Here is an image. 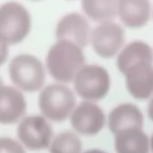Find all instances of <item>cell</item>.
Wrapping results in <instances>:
<instances>
[{"mask_svg": "<svg viewBox=\"0 0 153 153\" xmlns=\"http://www.w3.org/2000/svg\"><path fill=\"white\" fill-rule=\"evenodd\" d=\"M84 54L82 48L65 40H57L47 55V67L51 76L60 82L74 80L84 66Z\"/></svg>", "mask_w": 153, "mask_h": 153, "instance_id": "cell-1", "label": "cell"}, {"mask_svg": "<svg viewBox=\"0 0 153 153\" xmlns=\"http://www.w3.org/2000/svg\"><path fill=\"white\" fill-rule=\"evenodd\" d=\"M75 96L65 85L53 83L45 87L39 96V107L45 118L61 122L75 108Z\"/></svg>", "mask_w": 153, "mask_h": 153, "instance_id": "cell-2", "label": "cell"}, {"mask_svg": "<svg viewBox=\"0 0 153 153\" xmlns=\"http://www.w3.org/2000/svg\"><path fill=\"white\" fill-rule=\"evenodd\" d=\"M31 19L21 4L8 2L0 6V39L7 45L22 41L29 34Z\"/></svg>", "mask_w": 153, "mask_h": 153, "instance_id": "cell-3", "label": "cell"}, {"mask_svg": "<svg viewBox=\"0 0 153 153\" xmlns=\"http://www.w3.org/2000/svg\"><path fill=\"white\" fill-rule=\"evenodd\" d=\"M9 74L13 84L25 91H36L42 88L46 73L41 61L32 55L22 54L12 59Z\"/></svg>", "mask_w": 153, "mask_h": 153, "instance_id": "cell-4", "label": "cell"}, {"mask_svg": "<svg viewBox=\"0 0 153 153\" xmlns=\"http://www.w3.org/2000/svg\"><path fill=\"white\" fill-rule=\"evenodd\" d=\"M74 82L76 93L89 101L101 100L110 88L108 71L97 65H84L76 74Z\"/></svg>", "mask_w": 153, "mask_h": 153, "instance_id": "cell-5", "label": "cell"}, {"mask_svg": "<svg viewBox=\"0 0 153 153\" xmlns=\"http://www.w3.org/2000/svg\"><path fill=\"white\" fill-rule=\"evenodd\" d=\"M17 135L25 147L39 151L50 145L53 130L51 125L44 117L29 116L19 123Z\"/></svg>", "mask_w": 153, "mask_h": 153, "instance_id": "cell-6", "label": "cell"}, {"mask_svg": "<svg viewBox=\"0 0 153 153\" xmlns=\"http://www.w3.org/2000/svg\"><path fill=\"white\" fill-rule=\"evenodd\" d=\"M124 29L113 22H102L91 30V42L94 51L100 56H114L125 42Z\"/></svg>", "mask_w": 153, "mask_h": 153, "instance_id": "cell-7", "label": "cell"}, {"mask_svg": "<svg viewBox=\"0 0 153 153\" xmlns=\"http://www.w3.org/2000/svg\"><path fill=\"white\" fill-rule=\"evenodd\" d=\"M91 30L87 20L80 13H71L63 16L56 29L57 40H65L81 48L91 41Z\"/></svg>", "mask_w": 153, "mask_h": 153, "instance_id": "cell-8", "label": "cell"}, {"mask_svg": "<svg viewBox=\"0 0 153 153\" xmlns=\"http://www.w3.org/2000/svg\"><path fill=\"white\" fill-rule=\"evenodd\" d=\"M71 125L82 134L93 135L103 128L105 114L98 105L91 101H83L74 109Z\"/></svg>", "mask_w": 153, "mask_h": 153, "instance_id": "cell-9", "label": "cell"}, {"mask_svg": "<svg viewBox=\"0 0 153 153\" xmlns=\"http://www.w3.org/2000/svg\"><path fill=\"white\" fill-rule=\"evenodd\" d=\"M125 75L127 89L132 96L139 100H145L152 95V63H138L130 67Z\"/></svg>", "mask_w": 153, "mask_h": 153, "instance_id": "cell-10", "label": "cell"}, {"mask_svg": "<svg viewBox=\"0 0 153 153\" xmlns=\"http://www.w3.org/2000/svg\"><path fill=\"white\" fill-rule=\"evenodd\" d=\"M27 103L22 93L16 88L0 87V123L9 125L17 122L25 113Z\"/></svg>", "mask_w": 153, "mask_h": 153, "instance_id": "cell-11", "label": "cell"}, {"mask_svg": "<svg viewBox=\"0 0 153 153\" xmlns=\"http://www.w3.org/2000/svg\"><path fill=\"white\" fill-rule=\"evenodd\" d=\"M143 125V116L134 104L119 105L110 112L108 117L109 129L115 134L129 129H142Z\"/></svg>", "mask_w": 153, "mask_h": 153, "instance_id": "cell-12", "label": "cell"}, {"mask_svg": "<svg viewBox=\"0 0 153 153\" xmlns=\"http://www.w3.org/2000/svg\"><path fill=\"white\" fill-rule=\"evenodd\" d=\"M118 15L128 27L138 28L147 23L151 15V4L146 0H122Z\"/></svg>", "mask_w": 153, "mask_h": 153, "instance_id": "cell-13", "label": "cell"}, {"mask_svg": "<svg viewBox=\"0 0 153 153\" xmlns=\"http://www.w3.org/2000/svg\"><path fill=\"white\" fill-rule=\"evenodd\" d=\"M115 149L117 153H149L150 143L142 129H129L116 134Z\"/></svg>", "mask_w": 153, "mask_h": 153, "instance_id": "cell-14", "label": "cell"}, {"mask_svg": "<svg viewBox=\"0 0 153 153\" xmlns=\"http://www.w3.org/2000/svg\"><path fill=\"white\" fill-rule=\"evenodd\" d=\"M141 62H153L152 48L143 41H134L128 44L117 57V67L124 74L133 65Z\"/></svg>", "mask_w": 153, "mask_h": 153, "instance_id": "cell-15", "label": "cell"}, {"mask_svg": "<svg viewBox=\"0 0 153 153\" xmlns=\"http://www.w3.org/2000/svg\"><path fill=\"white\" fill-rule=\"evenodd\" d=\"M82 9L91 19L100 22H112L118 15L119 2L117 0H84Z\"/></svg>", "mask_w": 153, "mask_h": 153, "instance_id": "cell-16", "label": "cell"}, {"mask_svg": "<svg viewBox=\"0 0 153 153\" xmlns=\"http://www.w3.org/2000/svg\"><path fill=\"white\" fill-rule=\"evenodd\" d=\"M82 149L80 138L72 132L57 134L50 143V153H81Z\"/></svg>", "mask_w": 153, "mask_h": 153, "instance_id": "cell-17", "label": "cell"}, {"mask_svg": "<svg viewBox=\"0 0 153 153\" xmlns=\"http://www.w3.org/2000/svg\"><path fill=\"white\" fill-rule=\"evenodd\" d=\"M0 153H26L22 145L10 137H0Z\"/></svg>", "mask_w": 153, "mask_h": 153, "instance_id": "cell-18", "label": "cell"}, {"mask_svg": "<svg viewBox=\"0 0 153 153\" xmlns=\"http://www.w3.org/2000/svg\"><path fill=\"white\" fill-rule=\"evenodd\" d=\"M8 56V45L0 39V66L5 62Z\"/></svg>", "mask_w": 153, "mask_h": 153, "instance_id": "cell-19", "label": "cell"}, {"mask_svg": "<svg viewBox=\"0 0 153 153\" xmlns=\"http://www.w3.org/2000/svg\"><path fill=\"white\" fill-rule=\"evenodd\" d=\"M148 115L150 118L153 121V98L151 100L149 105H148Z\"/></svg>", "mask_w": 153, "mask_h": 153, "instance_id": "cell-20", "label": "cell"}, {"mask_svg": "<svg viewBox=\"0 0 153 153\" xmlns=\"http://www.w3.org/2000/svg\"><path fill=\"white\" fill-rule=\"evenodd\" d=\"M84 153H106L105 152H102L100 150H90V151H87L86 152Z\"/></svg>", "mask_w": 153, "mask_h": 153, "instance_id": "cell-21", "label": "cell"}, {"mask_svg": "<svg viewBox=\"0 0 153 153\" xmlns=\"http://www.w3.org/2000/svg\"><path fill=\"white\" fill-rule=\"evenodd\" d=\"M151 145H152V152H153V135H152V142H151Z\"/></svg>", "mask_w": 153, "mask_h": 153, "instance_id": "cell-22", "label": "cell"}, {"mask_svg": "<svg viewBox=\"0 0 153 153\" xmlns=\"http://www.w3.org/2000/svg\"><path fill=\"white\" fill-rule=\"evenodd\" d=\"M1 86H3V81H2V79H1V77H0V87Z\"/></svg>", "mask_w": 153, "mask_h": 153, "instance_id": "cell-23", "label": "cell"}]
</instances>
